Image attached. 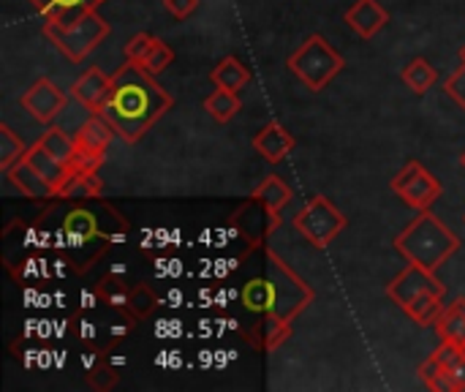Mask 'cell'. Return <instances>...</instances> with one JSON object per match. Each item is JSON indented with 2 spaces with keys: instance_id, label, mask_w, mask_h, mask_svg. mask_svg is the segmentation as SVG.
Masks as SVG:
<instances>
[{
  "instance_id": "6da1fadb",
  "label": "cell",
  "mask_w": 465,
  "mask_h": 392,
  "mask_svg": "<svg viewBox=\"0 0 465 392\" xmlns=\"http://www.w3.org/2000/svg\"><path fill=\"white\" fill-rule=\"evenodd\" d=\"M174 98L147 74L139 63H125L112 76V93L101 115L114 126L117 136L128 145H136L169 109Z\"/></svg>"
},
{
  "instance_id": "7a4b0ae2",
  "label": "cell",
  "mask_w": 465,
  "mask_h": 392,
  "mask_svg": "<svg viewBox=\"0 0 465 392\" xmlns=\"http://www.w3.org/2000/svg\"><path fill=\"white\" fill-rule=\"evenodd\" d=\"M316 292L308 281H302L272 248H267V276L253 278L242 286L240 300L253 314H278L289 322L300 317Z\"/></svg>"
},
{
  "instance_id": "3957f363",
  "label": "cell",
  "mask_w": 465,
  "mask_h": 392,
  "mask_svg": "<svg viewBox=\"0 0 465 392\" xmlns=\"http://www.w3.org/2000/svg\"><path fill=\"white\" fill-rule=\"evenodd\" d=\"M63 235H65L68 259L82 273L84 270V246L90 248L95 240H104L112 246L114 237L125 235V224H123V218H117V210L112 205L98 202V196H93V199H79V205H74L63 216Z\"/></svg>"
},
{
  "instance_id": "277c9868",
  "label": "cell",
  "mask_w": 465,
  "mask_h": 392,
  "mask_svg": "<svg viewBox=\"0 0 465 392\" xmlns=\"http://www.w3.org/2000/svg\"><path fill=\"white\" fill-rule=\"evenodd\" d=\"M463 240L430 210L417 213V218L395 237L398 254L406 256V262H414L425 270H439L450 256L460 251Z\"/></svg>"
},
{
  "instance_id": "5b68a950",
  "label": "cell",
  "mask_w": 465,
  "mask_h": 392,
  "mask_svg": "<svg viewBox=\"0 0 465 392\" xmlns=\"http://www.w3.org/2000/svg\"><path fill=\"white\" fill-rule=\"evenodd\" d=\"M286 65L308 90L322 93L346 68V60L324 35L313 33L289 55Z\"/></svg>"
},
{
  "instance_id": "8992f818",
  "label": "cell",
  "mask_w": 465,
  "mask_h": 392,
  "mask_svg": "<svg viewBox=\"0 0 465 392\" xmlns=\"http://www.w3.org/2000/svg\"><path fill=\"white\" fill-rule=\"evenodd\" d=\"M109 22L98 14V8H87L76 22L60 27V25H52L46 22L44 25V35L71 60V63H79L84 60L93 49H98V44L109 35Z\"/></svg>"
},
{
  "instance_id": "52a82bcc",
  "label": "cell",
  "mask_w": 465,
  "mask_h": 392,
  "mask_svg": "<svg viewBox=\"0 0 465 392\" xmlns=\"http://www.w3.org/2000/svg\"><path fill=\"white\" fill-rule=\"evenodd\" d=\"M346 216L327 199V196H313L297 216H294V229L311 243L313 248H327L343 229H346Z\"/></svg>"
},
{
  "instance_id": "ba28073f",
  "label": "cell",
  "mask_w": 465,
  "mask_h": 392,
  "mask_svg": "<svg viewBox=\"0 0 465 392\" xmlns=\"http://www.w3.org/2000/svg\"><path fill=\"white\" fill-rule=\"evenodd\" d=\"M392 191L417 213L430 210V205L444 194V186L436 175H430L420 161H409L395 177H392Z\"/></svg>"
},
{
  "instance_id": "9c48e42d",
  "label": "cell",
  "mask_w": 465,
  "mask_h": 392,
  "mask_svg": "<svg viewBox=\"0 0 465 392\" xmlns=\"http://www.w3.org/2000/svg\"><path fill=\"white\" fill-rule=\"evenodd\" d=\"M425 292H436L441 297H447V286L439 281V276L433 270H425L414 262H409L390 284H387V297L398 306L406 308L414 297L425 295Z\"/></svg>"
},
{
  "instance_id": "30bf717a",
  "label": "cell",
  "mask_w": 465,
  "mask_h": 392,
  "mask_svg": "<svg viewBox=\"0 0 465 392\" xmlns=\"http://www.w3.org/2000/svg\"><path fill=\"white\" fill-rule=\"evenodd\" d=\"M19 104L25 106V112H30L38 123L52 126L54 117L60 112H65L68 106V93L63 87H57L52 79H35L19 98Z\"/></svg>"
},
{
  "instance_id": "8fae6325",
  "label": "cell",
  "mask_w": 465,
  "mask_h": 392,
  "mask_svg": "<svg viewBox=\"0 0 465 392\" xmlns=\"http://www.w3.org/2000/svg\"><path fill=\"white\" fill-rule=\"evenodd\" d=\"M112 93V76H106L98 65L87 68L74 85H71V95L87 109V115H95L104 109L106 98Z\"/></svg>"
},
{
  "instance_id": "7c38bea8",
  "label": "cell",
  "mask_w": 465,
  "mask_h": 392,
  "mask_svg": "<svg viewBox=\"0 0 465 392\" xmlns=\"http://www.w3.org/2000/svg\"><path fill=\"white\" fill-rule=\"evenodd\" d=\"M294 134H289L278 120H270L256 136H253V150L267 161V164H281L292 150H294Z\"/></svg>"
},
{
  "instance_id": "4fadbf2b",
  "label": "cell",
  "mask_w": 465,
  "mask_h": 392,
  "mask_svg": "<svg viewBox=\"0 0 465 392\" xmlns=\"http://www.w3.org/2000/svg\"><path fill=\"white\" fill-rule=\"evenodd\" d=\"M387 22H390V14L379 0H357L346 11V25H351V30L362 38L379 35Z\"/></svg>"
},
{
  "instance_id": "5bb4252c",
  "label": "cell",
  "mask_w": 465,
  "mask_h": 392,
  "mask_svg": "<svg viewBox=\"0 0 465 392\" xmlns=\"http://www.w3.org/2000/svg\"><path fill=\"white\" fill-rule=\"evenodd\" d=\"M245 338L262 352H275L292 338V322L278 314H262V322H256Z\"/></svg>"
},
{
  "instance_id": "9a60e30c",
  "label": "cell",
  "mask_w": 465,
  "mask_h": 392,
  "mask_svg": "<svg viewBox=\"0 0 465 392\" xmlns=\"http://www.w3.org/2000/svg\"><path fill=\"white\" fill-rule=\"evenodd\" d=\"M76 147L79 150H90V153H106V147L112 145V139L117 136L114 126L101 115H87V120L76 128Z\"/></svg>"
},
{
  "instance_id": "2e32d148",
  "label": "cell",
  "mask_w": 465,
  "mask_h": 392,
  "mask_svg": "<svg viewBox=\"0 0 465 392\" xmlns=\"http://www.w3.org/2000/svg\"><path fill=\"white\" fill-rule=\"evenodd\" d=\"M5 177H8V180L19 188V194L27 196V199H57V194L52 191V186L35 172V166H33L27 158L16 161V164L5 172Z\"/></svg>"
},
{
  "instance_id": "e0dca14e",
  "label": "cell",
  "mask_w": 465,
  "mask_h": 392,
  "mask_svg": "<svg viewBox=\"0 0 465 392\" xmlns=\"http://www.w3.org/2000/svg\"><path fill=\"white\" fill-rule=\"evenodd\" d=\"M253 199H259L270 213H272V218L281 224V213H283V207L294 199V191H292V186L283 180V177H278V175H267L256 188H253V194H251Z\"/></svg>"
},
{
  "instance_id": "ac0fdd59",
  "label": "cell",
  "mask_w": 465,
  "mask_h": 392,
  "mask_svg": "<svg viewBox=\"0 0 465 392\" xmlns=\"http://www.w3.org/2000/svg\"><path fill=\"white\" fill-rule=\"evenodd\" d=\"M25 158H27V161L35 166V172H38V175L52 186V191H54V194H60V188H63V183L68 180L71 169H68L65 164H60L52 153H46L41 142L30 145V147H27V153H25Z\"/></svg>"
},
{
  "instance_id": "d6986e66",
  "label": "cell",
  "mask_w": 465,
  "mask_h": 392,
  "mask_svg": "<svg viewBox=\"0 0 465 392\" xmlns=\"http://www.w3.org/2000/svg\"><path fill=\"white\" fill-rule=\"evenodd\" d=\"M27 3H33V8L44 14L46 22L60 25V27L76 22L87 8H93L90 0H27Z\"/></svg>"
},
{
  "instance_id": "ffe728a7",
  "label": "cell",
  "mask_w": 465,
  "mask_h": 392,
  "mask_svg": "<svg viewBox=\"0 0 465 392\" xmlns=\"http://www.w3.org/2000/svg\"><path fill=\"white\" fill-rule=\"evenodd\" d=\"M210 82L215 87H223V90H232V93H240L248 82H251V68L234 57V55H226L213 71H210Z\"/></svg>"
},
{
  "instance_id": "44dd1931",
  "label": "cell",
  "mask_w": 465,
  "mask_h": 392,
  "mask_svg": "<svg viewBox=\"0 0 465 392\" xmlns=\"http://www.w3.org/2000/svg\"><path fill=\"white\" fill-rule=\"evenodd\" d=\"M104 183L98 177V172H71L68 180L63 183L57 199H68V202H79V199H93L101 196Z\"/></svg>"
},
{
  "instance_id": "7402d4cb",
  "label": "cell",
  "mask_w": 465,
  "mask_h": 392,
  "mask_svg": "<svg viewBox=\"0 0 465 392\" xmlns=\"http://www.w3.org/2000/svg\"><path fill=\"white\" fill-rule=\"evenodd\" d=\"M444 308H447V306H444V297H441V295L425 292V295L414 297V300L403 308V314H406L411 322L422 325V327H436V322L441 319Z\"/></svg>"
},
{
  "instance_id": "603a6c76",
  "label": "cell",
  "mask_w": 465,
  "mask_h": 392,
  "mask_svg": "<svg viewBox=\"0 0 465 392\" xmlns=\"http://www.w3.org/2000/svg\"><path fill=\"white\" fill-rule=\"evenodd\" d=\"M436 333L441 341H452L458 347H465V297H458L452 300L441 319L436 322Z\"/></svg>"
},
{
  "instance_id": "cb8c5ba5",
  "label": "cell",
  "mask_w": 465,
  "mask_h": 392,
  "mask_svg": "<svg viewBox=\"0 0 465 392\" xmlns=\"http://www.w3.org/2000/svg\"><path fill=\"white\" fill-rule=\"evenodd\" d=\"M38 142H41L44 150L52 153L60 164L71 166V161H74V156H76V136H74V134H68V131H63V128H57V126H49V128L41 134Z\"/></svg>"
},
{
  "instance_id": "d4e9b609",
  "label": "cell",
  "mask_w": 465,
  "mask_h": 392,
  "mask_svg": "<svg viewBox=\"0 0 465 392\" xmlns=\"http://www.w3.org/2000/svg\"><path fill=\"white\" fill-rule=\"evenodd\" d=\"M403 82L409 85V90H414L417 95H425L436 82H439V71L425 60V57H414L406 68H403Z\"/></svg>"
},
{
  "instance_id": "484cf974",
  "label": "cell",
  "mask_w": 465,
  "mask_h": 392,
  "mask_svg": "<svg viewBox=\"0 0 465 392\" xmlns=\"http://www.w3.org/2000/svg\"><path fill=\"white\" fill-rule=\"evenodd\" d=\"M240 95L232 93V90H223V87H215L207 98H204V109L210 112V117L215 123H229L237 112H240Z\"/></svg>"
},
{
  "instance_id": "4316f807",
  "label": "cell",
  "mask_w": 465,
  "mask_h": 392,
  "mask_svg": "<svg viewBox=\"0 0 465 392\" xmlns=\"http://www.w3.org/2000/svg\"><path fill=\"white\" fill-rule=\"evenodd\" d=\"M128 295H131V289L120 281V276H106V278L95 286V297H98L101 303H106L109 308L125 311V314H128Z\"/></svg>"
},
{
  "instance_id": "83f0119b",
  "label": "cell",
  "mask_w": 465,
  "mask_h": 392,
  "mask_svg": "<svg viewBox=\"0 0 465 392\" xmlns=\"http://www.w3.org/2000/svg\"><path fill=\"white\" fill-rule=\"evenodd\" d=\"M25 153H27V145L3 123L0 126V169L8 172L16 161L25 158Z\"/></svg>"
},
{
  "instance_id": "f1b7e54d",
  "label": "cell",
  "mask_w": 465,
  "mask_h": 392,
  "mask_svg": "<svg viewBox=\"0 0 465 392\" xmlns=\"http://www.w3.org/2000/svg\"><path fill=\"white\" fill-rule=\"evenodd\" d=\"M155 308H158V297L147 284H139V286L131 289V295H128V317L147 319V317H153Z\"/></svg>"
},
{
  "instance_id": "f546056e",
  "label": "cell",
  "mask_w": 465,
  "mask_h": 392,
  "mask_svg": "<svg viewBox=\"0 0 465 392\" xmlns=\"http://www.w3.org/2000/svg\"><path fill=\"white\" fill-rule=\"evenodd\" d=\"M420 379L425 382V387H428V390L452 392L450 374H447V368L436 360V355H430V357L420 366Z\"/></svg>"
},
{
  "instance_id": "4dcf8cb0",
  "label": "cell",
  "mask_w": 465,
  "mask_h": 392,
  "mask_svg": "<svg viewBox=\"0 0 465 392\" xmlns=\"http://www.w3.org/2000/svg\"><path fill=\"white\" fill-rule=\"evenodd\" d=\"M172 60H174V52H172V46H169L166 41L155 38V41H153V46H150V52L144 55V60H142L139 65H142L147 74L158 76V74H163V71L172 65Z\"/></svg>"
},
{
  "instance_id": "1f68e13d",
  "label": "cell",
  "mask_w": 465,
  "mask_h": 392,
  "mask_svg": "<svg viewBox=\"0 0 465 392\" xmlns=\"http://www.w3.org/2000/svg\"><path fill=\"white\" fill-rule=\"evenodd\" d=\"M444 90H447V95L465 112V63H460V68H455L444 79Z\"/></svg>"
},
{
  "instance_id": "d6a6232c",
  "label": "cell",
  "mask_w": 465,
  "mask_h": 392,
  "mask_svg": "<svg viewBox=\"0 0 465 392\" xmlns=\"http://www.w3.org/2000/svg\"><path fill=\"white\" fill-rule=\"evenodd\" d=\"M153 41H155V35H150V33H136V35L125 44V57H128L131 63H142L144 55L150 52Z\"/></svg>"
},
{
  "instance_id": "836d02e7",
  "label": "cell",
  "mask_w": 465,
  "mask_h": 392,
  "mask_svg": "<svg viewBox=\"0 0 465 392\" xmlns=\"http://www.w3.org/2000/svg\"><path fill=\"white\" fill-rule=\"evenodd\" d=\"M104 164V153H90V150H79L71 161V172H98V166Z\"/></svg>"
},
{
  "instance_id": "e575fe53",
  "label": "cell",
  "mask_w": 465,
  "mask_h": 392,
  "mask_svg": "<svg viewBox=\"0 0 465 392\" xmlns=\"http://www.w3.org/2000/svg\"><path fill=\"white\" fill-rule=\"evenodd\" d=\"M163 5L174 19H188L199 8V0H163Z\"/></svg>"
},
{
  "instance_id": "d590c367",
  "label": "cell",
  "mask_w": 465,
  "mask_h": 392,
  "mask_svg": "<svg viewBox=\"0 0 465 392\" xmlns=\"http://www.w3.org/2000/svg\"><path fill=\"white\" fill-rule=\"evenodd\" d=\"M450 382H452V392L465 390V357L455 368H450Z\"/></svg>"
},
{
  "instance_id": "8d00e7d4",
  "label": "cell",
  "mask_w": 465,
  "mask_h": 392,
  "mask_svg": "<svg viewBox=\"0 0 465 392\" xmlns=\"http://www.w3.org/2000/svg\"><path fill=\"white\" fill-rule=\"evenodd\" d=\"M460 63H465V46H460Z\"/></svg>"
},
{
  "instance_id": "74e56055",
  "label": "cell",
  "mask_w": 465,
  "mask_h": 392,
  "mask_svg": "<svg viewBox=\"0 0 465 392\" xmlns=\"http://www.w3.org/2000/svg\"><path fill=\"white\" fill-rule=\"evenodd\" d=\"M98 3H104V0H90V5H95V8H98Z\"/></svg>"
},
{
  "instance_id": "f35d334b",
  "label": "cell",
  "mask_w": 465,
  "mask_h": 392,
  "mask_svg": "<svg viewBox=\"0 0 465 392\" xmlns=\"http://www.w3.org/2000/svg\"><path fill=\"white\" fill-rule=\"evenodd\" d=\"M460 166H463V169H465V153H463V156H460Z\"/></svg>"
},
{
  "instance_id": "ab89813d",
  "label": "cell",
  "mask_w": 465,
  "mask_h": 392,
  "mask_svg": "<svg viewBox=\"0 0 465 392\" xmlns=\"http://www.w3.org/2000/svg\"><path fill=\"white\" fill-rule=\"evenodd\" d=\"M463 224H465V216H463Z\"/></svg>"
}]
</instances>
